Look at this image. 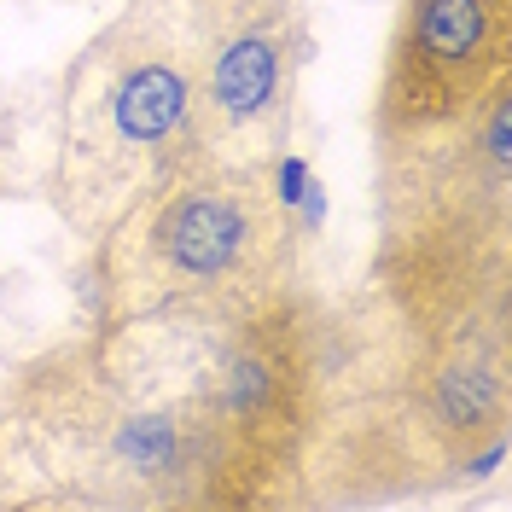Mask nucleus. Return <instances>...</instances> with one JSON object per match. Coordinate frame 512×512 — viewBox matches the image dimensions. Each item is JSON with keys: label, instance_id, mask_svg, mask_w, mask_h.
I'll return each mask as SVG.
<instances>
[{"label": "nucleus", "instance_id": "obj_1", "mask_svg": "<svg viewBox=\"0 0 512 512\" xmlns=\"http://www.w3.org/2000/svg\"><path fill=\"white\" fill-rule=\"evenodd\" d=\"M332 315L88 320L0 396V507H274L309 478Z\"/></svg>", "mask_w": 512, "mask_h": 512}, {"label": "nucleus", "instance_id": "obj_2", "mask_svg": "<svg viewBox=\"0 0 512 512\" xmlns=\"http://www.w3.org/2000/svg\"><path fill=\"white\" fill-rule=\"evenodd\" d=\"M88 251L94 320H227L297 286L280 163L198 152L140 192Z\"/></svg>", "mask_w": 512, "mask_h": 512}, {"label": "nucleus", "instance_id": "obj_3", "mask_svg": "<svg viewBox=\"0 0 512 512\" xmlns=\"http://www.w3.org/2000/svg\"><path fill=\"white\" fill-rule=\"evenodd\" d=\"M204 152L198 59L181 0H128L64 64L47 134V198L94 245L146 187Z\"/></svg>", "mask_w": 512, "mask_h": 512}, {"label": "nucleus", "instance_id": "obj_4", "mask_svg": "<svg viewBox=\"0 0 512 512\" xmlns=\"http://www.w3.org/2000/svg\"><path fill=\"white\" fill-rule=\"evenodd\" d=\"M512 274V76L443 128L379 146L373 280Z\"/></svg>", "mask_w": 512, "mask_h": 512}, {"label": "nucleus", "instance_id": "obj_5", "mask_svg": "<svg viewBox=\"0 0 512 512\" xmlns=\"http://www.w3.org/2000/svg\"><path fill=\"white\" fill-rule=\"evenodd\" d=\"M198 59L204 152L233 163H280L297 128L309 64L303 0H181Z\"/></svg>", "mask_w": 512, "mask_h": 512}, {"label": "nucleus", "instance_id": "obj_6", "mask_svg": "<svg viewBox=\"0 0 512 512\" xmlns=\"http://www.w3.org/2000/svg\"><path fill=\"white\" fill-rule=\"evenodd\" d=\"M507 76L512 0H402L373 94V140L454 123Z\"/></svg>", "mask_w": 512, "mask_h": 512}]
</instances>
